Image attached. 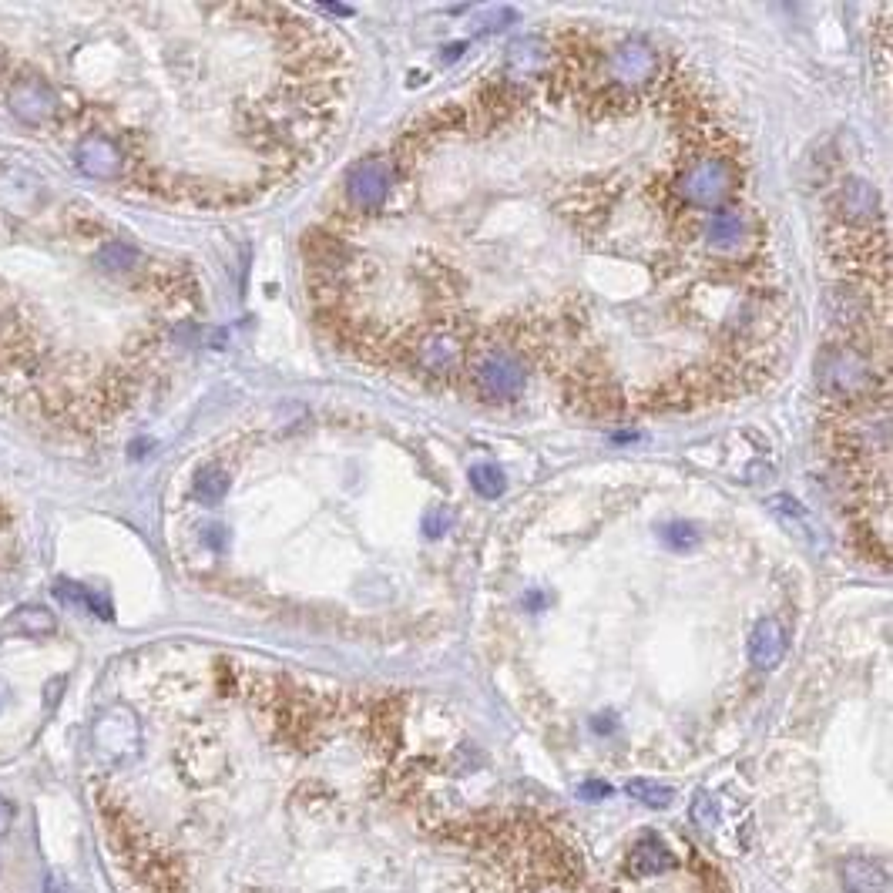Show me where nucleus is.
Segmentation results:
<instances>
[{"instance_id": "obj_1", "label": "nucleus", "mask_w": 893, "mask_h": 893, "mask_svg": "<svg viewBox=\"0 0 893 893\" xmlns=\"http://www.w3.org/2000/svg\"><path fill=\"white\" fill-rule=\"evenodd\" d=\"M524 383H528V366L507 350H481L467 360L464 387L477 400H487V403L517 400Z\"/></svg>"}, {"instance_id": "obj_2", "label": "nucleus", "mask_w": 893, "mask_h": 893, "mask_svg": "<svg viewBox=\"0 0 893 893\" xmlns=\"http://www.w3.org/2000/svg\"><path fill=\"white\" fill-rule=\"evenodd\" d=\"M393 195V168L387 158H360L350 165L343 178V212L350 215H373L390 202Z\"/></svg>"}, {"instance_id": "obj_3", "label": "nucleus", "mask_w": 893, "mask_h": 893, "mask_svg": "<svg viewBox=\"0 0 893 893\" xmlns=\"http://www.w3.org/2000/svg\"><path fill=\"white\" fill-rule=\"evenodd\" d=\"M94 752L108 763H128L141 749V726L128 705H111L91 726Z\"/></svg>"}, {"instance_id": "obj_4", "label": "nucleus", "mask_w": 893, "mask_h": 893, "mask_svg": "<svg viewBox=\"0 0 893 893\" xmlns=\"http://www.w3.org/2000/svg\"><path fill=\"white\" fill-rule=\"evenodd\" d=\"M7 108L14 111L17 121L31 128H44L47 121H54L58 115V91L51 88L44 78H17L11 88H7Z\"/></svg>"}, {"instance_id": "obj_5", "label": "nucleus", "mask_w": 893, "mask_h": 893, "mask_svg": "<svg viewBox=\"0 0 893 893\" xmlns=\"http://www.w3.org/2000/svg\"><path fill=\"white\" fill-rule=\"evenodd\" d=\"M74 165H78L84 175L108 182V178L121 175L125 155H121V148L108 135H84L78 145H74Z\"/></svg>"}, {"instance_id": "obj_6", "label": "nucleus", "mask_w": 893, "mask_h": 893, "mask_svg": "<svg viewBox=\"0 0 893 893\" xmlns=\"http://www.w3.org/2000/svg\"><path fill=\"white\" fill-rule=\"evenodd\" d=\"M786 658V632L776 618H763L756 622L749 635V662L756 665L759 672H773L779 662Z\"/></svg>"}, {"instance_id": "obj_7", "label": "nucleus", "mask_w": 893, "mask_h": 893, "mask_svg": "<svg viewBox=\"0 0 893 893\" xmlns=\"http://www.w3.org/2000/svg\"><path fill=\"white\" fill-rule=\"evenodd\" d=\"M58 632V618L44 605H21L0 628V635H17V638H51Z\"/></svg>"}, {"instance_id": "obj_8", "label": "nucleus", "mask_w": 893, "mask_h": 893, "mask_svg": "<svg viewBox=\"0 0 893 893\" xmlns=\"http://www.w3.org/2000/svg\"><path fill=\"white\" fill-rule=\"evenodd\" d=\"M628 863H632V873H638V877H652V873L672 870L675 857L658 836H642V840L632 846V853H628Z\"/></svg>"}, {"instance_id": "obj_9", "label": "nucleus", "mask_w": 893, "mask_h": 893, "mask_svg": "<svg viewBox=\"0 0 893 893\" xmlns=\"http://www.w3.org/2000/svg\"><path fill=\"white\" fill-rule=\"evenodd\" d=\"M843 883L853 893H880V890H887V870L873 860L853 857L843 863Z\"/></svg>"}, {"instance_id": "obj_10", "label": "nucleus", "mask_w": 893, "mask_h": 893, "mask_svg": "<svg viewBox=\"0 0 893 893\" xmlns=\"http://www.w3.org/2000/svg\"><path fill=\"white\" fill-rule=\"evenodd\" d=\"M98 262L101 269H108V272H128V269H135L138 262H141V256H138V249L135 246H128V242H108L105 249L98 252Z\"/></svg>"}, {"instance_id": "obj_11", "label": "nucleus", "mask_w": 893, "mask_h": 893, "mask_svg": "<svg viewBox=\"0 0 893 893\" xmlns=\"http://www.w3.org/2000/svg\"><path fill=\"white\" fill-rule=\"evenodd\" d=\"M625 793L638 799L642 806H648V810H665V806L672 803V789L662 783H648V779H632V783L625 786Z\"/></svg>"}, {"instance_id": "obj_12", "label": "nucleus", "mask_w": 893, "mask_h": 893, "mask_svg": "<svg viewBox=\"0 0 893 893\" xmlns=\"http://www.w3.org/2000/svg\"><path fill=\"white\" fill-rule=\"evenodd\" d=\"M225 491H229V474H225L222 467H205L195 474V494L202 497V501H222Z\"/></svg>"}, {"instance_id": "obj_13", "label": "nucleus", "mask_w": 893, "mask_h": 893, "mask_svg": "<svg viewBox=\"0 0 893 893\" xmlns=\"http://www.w3.org/2000/svg\"><path fill=\"white\" fill-rule=\"evenodd\" d=\"M470 487L481 497H487V501H494V497L504 494V474L491 464H477L470 467Z\"/></svg>"}, {"instance_id": "obj_14", "label": "nucleus", "mask_w": 893, "mask_h": 893, "mask_svg": "<svg viewBox=\"0 0 893 893\" xmlns=\"http://www.w3.org/2000/svg\"><path fill=\"white\" fill-rule=\"evenodd\" d=\"M692 820H695V826H699V830H709V826H716V803H712V799L705 796V793L695 796Z\"/></svg>"}, {"instance_id": "obj_15", "label": "nucleus", "mask_w": 893, "mask_h": 893, "mask_svg": "<svg viewBox=\"0 0 893 893\" xmlns=\"http://www.w3.org/2000/svg\"><path fill=\"white\" fill-rule=\"evenodd\" d=\"M14 820H17L14 803H11V799H7V796H0V840H4V836L11 833Z\"/></svg>"}, {"instance_id": "obj_16", "label": "nucleus", "mask_w": 893, "mask_h": 893, "mask_svg": "<svg viewBox=\"0 0 893 893\" xmlns=\"http://www.w3.org/2000/svg\"><path fill=\"white\" fill-rule=\"evenodd\" d=\"M608 793H611V789H608L605 783H598V779H588V783L578 789V796H581V799H605Z\"/></svg>"}]
</instances>
